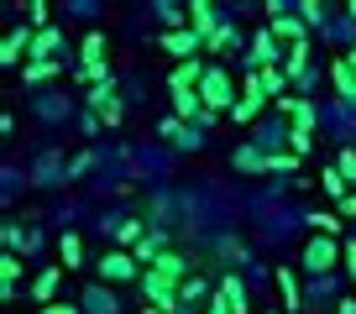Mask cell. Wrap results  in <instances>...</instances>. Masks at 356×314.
Here are the masks:
<instances>
[{
	"label": "cell",
	"instance_id": "6da1fadb",
	"mask_svg": "<svg viewBox=\"0 0 356 314\" xmlns=\"http://www.w3.org/2000/svg\"><path fill=\"white\" fill-rule=\"evenodd\" d=\"M184 272H189V267H184V257H178V251H163V257H157L152 262V272H147V299H168V293H178V288H184Z\"/></svg>",
	"mask_w": 356,
	"mask_h": 314
},
{
	"label": "cell",
	"instance_id": "7a4b0ae2",
	"mask_svg": "<svg viewBox=\"0 0 356 314\" xmlns=\"http://www.w3.org/2000/svg\"><path fill=\"white\" fill-rule=\"evenodd\" d=\"M200 100H204V110L210 115H220V110H231V74H225V68H210V74H204V84H200Z\"/></svg>",
	"mask_w": 356,
	"mask_h": 314
},
{
	"label": "cell",
	"instance_id": "3957f363",
	"mask_svg": "<svg viewBox=\"0 0 356 314\" xmlns=\"http://www.w3.org/2000/svg\"><path fill=\"white\" fill-rule=\"evenodd\" d=\"M341 257H346V247H335L330 236H314L309 247H304V267H309V272H330Z\"/></svg>",
	"mask_w": 356,
	"mask_h": 314
},
{
	"label": "cell",
	"instance_id": "277c9868",
	"mask_svg": "<svg viewBox=\"0 0 356 314\" xmlns=\"http://www.w3.org/2000/svg\"><path fill=\"white\" fill-rule=\"evenodd\" d=\"M262 105H267V90H262V78H257V74H246V90H241V100L231 105V121H236V126H246V121H252L257 110H262Z\"/></svg>",
	"mask_w": 356,
	"mask_h": 314
},
{
	"label": "cell",
	"instance_id": "5b68a950",
	"mask_svg": "<svg viewBox=\"0 0 356 314\" xmlns=\"http://www.w3.org/2000/svg\"><path fill=\"white\" fill-rule=\"evenodd\" d=\"M215 309H220V314H246V288L236 283V272L220 278V288H215Z\"/></svg>",
	"mask_w": 356,
	"mask_h": 314
},
{
	"label": "cell",
	"instance_id": "8992f818",
	"mask_svg": "<svg viewBox=\"0 0 356 314\" xmlns=\"http://www.w3.org/2000/svg\"><path fill=\"white\" fill-rule=\"evenodd\" d=\"M89 110L100 115L105 126H121V100H115L111 84H100V90H89Z\"/></svg>",
	"mask_w": 356,
	"mask_h": 314
},
{
	"label": "cell",
	"instance_id": "52a82bcc",
	"mask_svg": "<svg viewBox=\"0 0 356 314\" xmlns=\"http://www.w3.org/2000/svg\"><path fill=\"white\" fill-rule=\"evenodd\" d=\"M100 278H111V283L136 278V257H131V251H105V257H100Z\"/></svg>",
	"mask_w": 356,
	"mask_h": 314
},
{
	"label": "cell",
	"instance_id": "ba28073f",
	"mask_svg": "<svg viewBox=\"0 0 356 314\" xmlns=\"http://www.w3.org/2000/svg\"><path fill=\"white\" fill-rule=\"evenodd\" d=\"M267 16H273V37H283L289 47H304V26L293 16H283V6H267Z\"/></svg>",
	"mask_w": 356,
	"mask_h": 314
},
{
	"label": "cell",
	"instance_id": "9c48e42d",
	"mask_svg": "<svg viewBox=\"0 0 356 314\" xmlns=\"http://www.w3.org/2000/svg\"><path fill=\"white\" fill-rule=\"evenodd\" d=\"M189 22H194V37H200V42H210V37L220 32V26H215V6H210V0H194Z\"/></svg>",
	"mask_w": 356,
	"mask_h": 314
},
{
	"label": "cell",
	"instance_id": "30bf717a",
	"mask_svg": "<svg viewBox=\"0 0 356 314\" xmlns=\"http://www.w3.org/2000/svg\"><path fill=\"white\" fill-rule=\"evenodd\" d=\"M330 78H335V90H341L346 100H356V63H351V58H335V63H330Z\"/></svg>",
	"mask_w": 356,
	"mask_h": 314
},
{
	"label": "cell",
	"instance_id": "8fae6325",
	"mask_svg": "<svg viewBox=\"0 0 356 314\" xmlns=\"http://www.w3.org/2000/svg\"><path fill=\"white\" fill-rule=\"evenodd\" d=\"M257 78H262L267 100H283V90H289V74H283L278 63H273V68H257Z\"/></svg>",
	"mask_w": 356,
	"mask_h": 314
},
{
	"label": "cell",
	"instance_id": "7c38bea8",
	"mask_svg": "<svg viewBox=\"0 0 356 314\" xmlns=\"http://www.w3.org/2000/svg\"><path fill=\"white\" fill-rule=\"evenodd\" d=\"M163 47H168V53H178L184 63H189V53L200 47V37H194V32H163Z\"/></svg>",
	"mask_w": 356,
	"mask_h": 314
},
{
	"label": "cell",
	"instance_id": "4fadbf2b",
	"mask_svg": "<svg viewBox=\"0 0 356 314\" xmlns=\"http://www.w3.org/2000/svg\"><path fill=\"white\" fill-rule=\"evenodd\" d=\"M273 58H278V37L262 32V37L252 42V63H257V68H273Z\"/></svg>",
	"mask_w": 356,
	"mask_h": 314
},
{
	"label": "cell",
	"instance_id": "5bb4252c",
	"mask_svg": "<svg viewBox=\"0 0 356 314\" xmlns=\"http://www.w3.org/2000/svg\"><path fill=\"white\" fill-rule=\"evenodd\" d=\"M278 288H283V309H299V304H304V293H299V278H293V272L289 267H278Z\"/></svg>",
	"mask_w": 356,
	"mask_h": 314
},
{
	"label": "cell",
	"instance_id": "9a60e30c",
	"mask_svg": "<svg viewBox=\"0 0 356 314\" xmlns=\"http://www.w3.org/2000/svg\"><path fill=\"white\" fill-rule=\"evenodd\" d=\"M236 168L241 173H262V168H273V157L257 152V147H241V152H236Z\"/></svg>",
	"mask_w": 356,
	"mask_h": 314
},
{
	"label": "cell",
	"instance_id": "2e32d148",
	"mask_svg": "<svg viewBox=\"0 0 356 314\" xmlns=\"http://www.w3.org/2000/svg\"><path fill=\"white\" fill-rule=\"evenodd\" d=\"M32 42H37V37H26V32H11L6 42H0V63H16V58H22Z\"/></svg>",
	"mask_w": 356,
	"mask_h": 314
},
{
	"label": "cell",
	"instance_id": "e0dca14e",
	"mask_svg": "<svg viewBox=\"0 0 356 314\" xmlns=\"http://www.w3.org/2000/svg\"><path fill=\"white\" fill-rule=\"evenodd\" d=\"M47 53H58V32H53V26H47V32H37V42H32V58H37V63H53Z\"/></svg>",
	"mask_w": 356,
	"mask_h": 314
},
{
	"label": "cell",
	"instance_id": "ac0fdd59",
	"mask_svg": "<svg viewBox=\"0 0 356 314\" xmlns=\"http://www.w3.org/2000/svg\"><path fill=\"white\" fill-rule=\"evenodd\" d=\"M58 251H63V267H79V262H84V247H79V236H74V231L58 241Z\"/></svg>",
	"mask_w": 356,
	"mask_h": 314
},
{
	"label": "cell",
	"instance_id": "d6986e66",
	"mask_svg": "<svg viewBox=\"0 0 356 314\" xmlns=\"http://www.w3.org/2000/svg\"><path fill=\"white\" fill-rule=\"evenodd\" d=\"M163 136H173L178 147H194V142H200V131H189L184 121H163Z\"/></svg>",
	"mask_w": 356,
	"mask_h": 314
},
{
	"label": "cell",
	"instance_id": "ffe728a7",
	"mask_svg": "<svg viewBox=\"0 0 356 314\" xmlns=\"http://www.w3.org/2000/svg\"><path fill=\"white\" fill-rule=\"evenodd\" d=\"M320 183H325V194L346 199V173H341V168H325V173H320Z\"/></svg>",
	"mask_w": 356,
	"mask_h": 314
},
{
	"label": "cell",
	"instance_id": "44dd1931",
	"mask_svg": "<svg viewBox=\"0 0 356 314\" xmlns=\"http://www.w3.org/2000/svg\"><path fill=\"white\" fill-rule=\"evenodd\" d=\"M0 278H6V288H16V278H22V257H16V251H6V262H0Z\"/></svg>",
	"mask_w": 356,
	"mask_h": 314
},
{
	"label": "cell",
	"instance_id": "7402d4cb",
	"mask_svg": "<svg viewBox=\"0 0 356 314\" xmlns=\"http://www.w3.org/2000/svg\"><path fill=\"white\" fill-rule=\"evenodd\" d=\"M100 53H105V37H100V32H89V37H84V63H105Z\"/></svg>",
	"mask_w": 356,
	"mask_h": 314
},
{
	"label": "cell",
	"instance_id": "603a6c76",
	"mask_svg": "<svg viewBox=\"0 0 356 314\" xmlns=\"http://www.w3.org/2000/svg\"><path fill=\"white\" fill-rule=\"evenodd\" d=\"M47 16H53V11H47L42 0H32V6H26V22H32L37 32H47Z\"/></svg>",
	"mask_w": 356,
	"mask_h": 314
},
{
	"label": "cell",
	"instance_id": "cb8c5ba5",
	"mask_svg": "<svg viewBox=\"0 0 356 314\" xmlns=\"http://www.w3.org/2000/svg\"><path fill=\"white\" fill-rule=\"evenodd\" d=\"M309 225L320 236H335V231H341V215H309Z\"/></svg>",
	"mask_w": 356,
	"mask_h": 314
},
{
	"label": "cell",
	"instance_id": "d4e9b609",
	"mask_svg": "<svg viewBox=\"0 0 356 314\" xmlns=\"http://www.w3.org/2000/svg\"><path fill=\"white\" fill-rule=\"evenodd\" d=\"M53 288H58V267H47L42 278L32 283V293H37V299H47V293H53Z\"/></svg>",
	"mask_w": 356,
	"mask_h": 314
},
{
	"label": "cell",
	"instance_id": "484cf974",
	"mask_svg": "<svg viewBox=\"0 0 356 314\" xmlns=\"http://www.w3.org/2000/svg\"><path fill=\"white\" fill-rule=\"evenodd\" d=\"M115 241H142V220H121L115 225Z\"/></svg>",
	"mask_w": 356,
	"mask_h": 314
},
{
	"label": "cell",
	"instance_id": "4316f807",
	"mask_svg": "<svg viewBox=\"0 0 356 314\" xmlns=\"http://www.w3.org/2000/svg\"><path fill=\"white\" fill-rule=\"evenodd\" d=\"M58 74V63H32L26 68V84H42V78H53Z\"/></svg>",
	"mask_w": 356,
	"mask_h": 314
},
{
	"label": "cell",
	"instance_id": "83f0119b",
	"mask_svg": "<svg viewBox=\"0 0 356 314\" xmlns=\"http://www.w3.org/2000/svg\"><path fill=\"white\" fill-rule=\"evenodd\" d=\"M304 58H309V47H289V74H293V78L304 74Z\"/></svg>",
	"mask_w": 356,
	"mask_h": 314
},
{
	"label": "cell",
	"instance_id": "f1b7e54d",
	"mask_svg": "<svg viewBox=\"0 0 356 314\" xmlns=\"http://www.w3.org/2000/svg\"><path fill=\"white\" fill-rule=\"evenodd\" d=\"M6 247H11V251H22V247H32V236H22L16 225H6Z\"/></svg>",
	"mask_w": 356,
	"mask_h": 314
},
{
	"label": "cell",
	"instance_id": "f546056e",
	"mask_svg": "<svg viewBox=\"0 0 356 314\" xmlns=\"http://www.w3.org/2000/svg\"><path fill=\"white\" fill-rule=\"evenodd\" d=\"M289 147H293V152H309V131H304V126H293V131H289Z\"/></svg>",
	"mask_w": 356,
	"mask_h": 314
},
{
	"label": "cell",
	"instance_id": "4dcf8cb0",
	"mask_svg": "<svg viewBox=\"0 0 356 314\" xmlns=\"http://www.w3.org/2000/svg\"><path fill=\"white\" fill-rule=\"evenodd\" d=\"M225 42H231V26H220V32H215V37H210V42H204V53H220V47H225Z\"/></svg>",
	"mask_w": 356,
	"mask_h": 314
},
{
	"label": "cell",
	"instance_id": "1f68e13d",
	"mask_svg": "<svg viewBox=\"0 0 356 314\" xmlns=\"http://www.w3.org/2000/svg\"><path fill=\"white\" fill-rule=\"evenodd\" d=\"M341 173H346V179L356 173V152H341Z\"/></svg>",
	"mask_w": 356,
	"mask_h": 314
},
{
	"label": "cell",
	"instance_id": "d6a6232c",
	"mask_svg": "<svg viewBox=\"0 0 356 314\" xmlns=\"http://www.w3.org/2000/svg\"><path fill=\"white\" fill-rule=\"evenodd\" d=\"M42 314H79L74 304H42Z\"/></svg>",
	"mask_w": 356,
	"mask_h": 314
},
{
	"label": "cell",
	"instance_id": "836d02e7",
	"mask_svg": "<svg viewBox=\"0 0 356 314\" xmlns=\"http://www.w3.org/2000/svg\"><path fill=\"white\" fill-rule=\"evenodd\" d=\"M346 262H351V278H356V241H346Z\"/></svg>",
	"mask_w": 356,
	"mask_h": 314
},
{
	"label": "cell",
	"instance_id": "e575fe53",
	"mask_svg": "<svg viewBox=\"0 0 356 314\" xmlns=\"http://www.w3.org/2000/svg\"><path fill=\"white\" fill-rule=\"evenodd\" d=\"M335 314H356V299H341V304H335Z\"/></svg>",
	"mask_w": 356,
	"mask_h": 314
},
{
	"label": "cell",
	"instance_id": "d590c367",
	"mask_svg": "<svg viewBox=\"0 0 356 314\" xmlns=\"http://www.w3.org/2000/svg\"><path fill=\"white\" fill-rule=\"evenodd\" d=\"M341 204H346V215H356V194H346V199H341Z\"/></svg>",
	"mask_w": 356,
	"mask_h": 314
},
{
	"label": "cell",
	"instance_id": "8d00e7d4",
	"mask_svg": "<svg viewBox=\"0 0 356 314\" xmlns=\"http://www.w3.org/2000/svg\"><path fill=\"white\" fill-rule=\"evenodd\" d=\"M346 16H356V0H351V6H346Z\"/></svg>",
	"mask_w": 356,
	"mask_h": 314
},
{
	"label": "cell",
	"instance_id": "74e56055",
	"mask_svg": "<svg viewBox=\"0 0 356 314\" xmlns=\"http://www.w3.org/2000/svg\"><path fill=\"white\" fill-rule=\"evenodd\" d=\"M147 314H163V309H152V304H147Z\"/></svg>",
	"mask_w": 356,
	"mask_h": 314
},
{
	"label": "cell",
	"instance_id": "f35d334b",
	"mask_svg": "<svg viewBox=\"0 0 356 314\" xmlns=\"http://www.w3.org/2000/svg\"><path fill=\"white\" fill-rule=\"evenodd\" d=\"M210 314H220V309H210Z\"/></svg>",
	"mask_w": 356,
	"mask_h": 314
},
{
	"label": "cell",
	"instance_id": "ab89813d",
	"mask_svg": "<svg viewBox=\"0 0 356 314\" xmlns=\"http://www.w3.org/2000/svg\"><path fill=\"white\" fill-rule=\"evenodd\" d=\"M351 63H356V53H351Z\"/></svg>",
	"mask_w": 356,
	"mask_h": 314
},
{
	"label": "cell",
	"instance_id": "60d3db41",
	"mask_svg": "<svg viewBox=\"0 0 356 314\" xmlns=\"http://www.w3.org/2000/svg\"><path fill=\"white\" fill-rule=\"evenodd\" d=\"M273 314H278V309H273Z\"/></svg>",
	"mask_w": 356,
	"mask_h": 314
}]
</instances>
